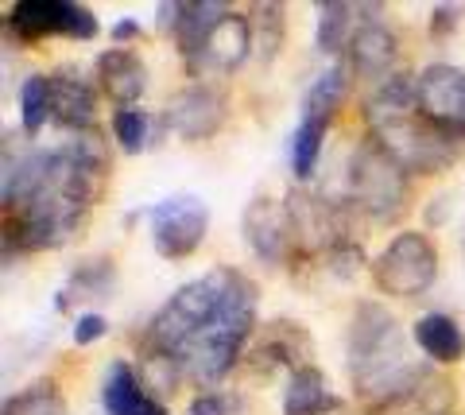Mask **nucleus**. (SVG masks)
Returning a JSON list of instances; mask_svg holds the SVG:
<instances>
[{
  "label": "nucleus",
  "instance_id": "f257e3e1",
  "mask_svg": "<svg viewBox=\"0 0 465 415\" xmlns=\"http://www.w3.org/2000/svg\"><path fill=\"white\" fill-rule=\"evenodd\" d=\"M113 175L109 140L94 133H70L54 148H5L0 203H5V256L63 249L101 203Z\"/></svg>",
  "mask_w": 465,
  "mask_h": 415
},
{
  "label": "nucleus",
  "instance_id": "f03ea898",
  "mask_svg": "<svg viewBox=\"0 0 465 415\" xmlns=\"http://www.w3.org/2000/svg\"><path fill=\"white\" fill-rule=\"evenodd\" d=\"M345 357H349L353 396L372 411L400 404V400L419 392L434 377L430 365L415 361L407 353V334L400 319L384 303H376V299L357 303L353 322H349Z\"/></svg>",
  "mask_w": 465,
  "mask_h": 415
},
{
  "label": "nucleus",
  "instance_id": "7ed1b4c3",
  "mask_svg": "<svg viewBox=\"0 0 465 415\" xmlns=\"http://www.w3.org/2000/svg\"><path fill=\"white\" fill-rule=\"evenodd\" d=\"M361 121L376 148H384L407 175H442L454 167L465 144L434 128L415 102V74L396 70L381 85H372L365 105H361Z\"/></svg>",
  "mask_w": 465,
  "mask_h": 415
},
{
  "label": "nucleus",
  "instance_id": "20e7f679",
  "mask_svg": "<svg viewBox=\"0 0 465 415\" xmlns=\"http://www.w3.org/2000/svg\"><path fill=\"white\" fill-rule=\"evenodd\" d=\"M252 338H256V283L241 268H232L222 307L179 350L174 365H179L183 380H191L198 392H210L213 384H222L237 369Z\"/></svg>",
  "mask_w": 465,
  "mask_h": 415
},
{
  "label": "nucleus",
  "instance_id": "39448f33",
  "mask_svg": "<svg viewBox=\"0 0 465 415\" xmlns=\"http://www.w3.org/2000/svg\"><path fill=\"white\" fill-rule=\"evenodd\" d=\"M341 203L372 225H396L411 210V175L365 136L345 160Z\"/></svg>",
  "mask_w": 465,
  "mask_h": 415
},
{
  "label": "nucleus",
  "instance_id": "423d86ee",
  "mask_svg": "<svg viewBox=\"0 0 465 415\" xmlns=\"http://www.w3.org/2000/svg\"><path fill=\"white\" fill-rule=\"evenodd\" d=\"M229 272H232L229 264L210 268V272H202L198 280H186L179 291H171L167 303L159 307L148 319V326L140 331V353L174 361L179 350L213 319V311L222 307L225 288H229Z\"/></svg>",
  "mask_w": 465,
  "mask_h": 415
},
{
  "label": "nucleus",
  "instance_id": "0eeeda50",
  "mask_svg": "<svg viewBox=\"0 0 465 415\" xmlns=\"http://www.w3.org/2000/svg\"><path fill=\"white\" fill-rule=\"evenodd\" d=\"M376 291L388 299H423L439 280V249L423 229H400L369 264Z\"/></svg>",
  "mask_w": 465,
  "mask_h": 415
},
{
  "label": "nucleus",
  "instance_id": "6e6552de",
  "mask_svg": "<svg viewBox=\"0 0 465 415\" xmlns=\"http://www.w3.org/2000/svg\"><path fill=\"white\" fill-rule=\"evenodd\" d=\"M283 203L291 213V233H295V261L314 264L318 256H326L333 245H341L353 233V210L341 198H326L307 187H295Z\"/></svg>",
  "mask_w": 465,
  "mask_h": 415
},
{
  "label": "nucleus",
  "instance_id": "1a4fd4ad",
  "mask_svg": "<svg viewBox=\"0 0 465 415\" xmlns=\"http://www.w3.org/2000/svg\"><path fill=\"white\" fill-rule=\"evenodd\" d=\"M8 32L20 43H43V39H97L101 24L94 8L74 5V0H20L8 8Z\"/></svg>",
  "mask_w": 465,
  "mask_h": 415
},
{
  "label": "nucleus",
  "instance_id": "9d476101",
  "mask_svg": "<svg viewBox=\"0 0 465 415\" xmlns=\"http://www.w3.org/2000/svg\"><path fill=\"white\" fill-rule=\"evenodd\" d=\"M143 213L152 222V245L163 261L194 256L210 233V206L198 194H171Z\"/></svg>",
  "mask_w": 465,
  "mask_h": 415
},
{
  "label": "nucleus",
  "instance_id": "9b49d317",
  "mask_svg": "<svg viewBox=\"0 0 465 415\" xmlns=\"http://www.w3.org/2000/svg\"><path fill=\"white\" fill-rule=\"evenodd\" d=\"M415 102L419 113L465 144V70L454 63H427L415 74Z\"/></svg>",
  "mask_w": 465,
  "mask_h": 415
},
{
  "label": "nucleus",
  "instance_id": "f8f14e48",
  "mask_svg": "<svg viewBox=\"0 0 465 415\" xmlns=\"http://www.w3.org/2000/svg\"><path fill=\"white\" fill-rule=\"evenodd\" d=\"M159 117H163L167 133L186 140V144H198V140L222 133L229 117V97L210 82H191L179 94H171V102L159 109Z\"/></svg>",
  "mask_w": 465,
  "mask_h": 415
},
{
  "label": "nucleus",
  "instance_id": "ddd939ff",
  "mask_svg": "<svg viewBox=\"0 0 465 415\" xmlns=\"http://www.w3.org/2000/svg\"><path fill=\"white\" fill-rule=\"evenodd\" d=\"M241 233L260 264L283 268L295 261V233H291V213L283 198L256 194L241 213Z\"/></svg>",
  "mask_w": 465,
  "mask_h": 415
},
{
  "label": "nucleus",
  "instance_id": "4468645a",
  "mask_svg": "<svg viewBox=\"0 0 465 415\" xmlns=\"http://www.w3.org/2000/svg\"><path fill=\"white\" fill-rule=\"evenodd\" d=\"M252 54V24L249 16L225 8L222 16L210 24V32L202 35V47L191 63H186V74L191 78H206V74H232L244 59Z\"/></svg>",
  "mask_w": 465,
  "mask_h": 415
},
{
  "label": "nucleus",
  "instance_id": "2eb2a0df",
  "mask_svg": "<svg viewBox=\"0 0 465 415\" xmlns=\"http://www.w3.org/2000/svg\"><path fill=\"white\" fill-rule=\"evenodd\" d=\"M365 12H369V5H365ZM341 63L349 66V74L353 78H365L372 85H381L384 78L396 74V66H400V35H396V27L384 24L381 16H365Z\"/></svg>",
  "mask_w": 465,
  "mask_h": 415
},
{
  "label": "nucleus",
  "instance_id": "dca6fc26",
  "mask_svg": "<svg viewBox=\"0 0 465 415\" xmlns=\"http://www.w3.org/2000/svg\"><path fill=\"white\" fill-rule=\"evenodd\" d=\"M51 121L63 133H94L97 128V82H90L78 66L51 70Z\"/></svg>",
  "mask_w": 465,
  "mask_h": 415
},
{
  "label": "nucleus",
  "instance_id": "f3484780",
  "mask_svg": "<svg viewBox=\"0 0 465 415\" xmlns=\"http://www.w3.org/2000/svg\"><path fill=\"white\" fill-rule=\"evenodd\" d=\"M97 90L116 102V109H136L140 97L148 94V63L133 47H109L94 59Z\"/></svg>",
  "mask_w": 465,
  "mask_h": 415
},
{
  "label": "nucleus",
  "instance_id": "a211bd4d",
  "mask_svg": "<svg viewBox=\"0 0 465 415\" xmlns=\"http://www.w3.org/2000/svg\"><path fill=\"white\" fill-rule=\"evenodd\" d=\"M311 353H314V341L307 334V326L302 322H291V319H272L260 326L256 334V346H252V365L256 369H287V373H295V369L311 365Z\"/></svg>",
  "mask_w": 465,
  "mask_h": 415
},
{
  "label": "nucleus",
  "instance_id": "6ab92c4d",
  "mask_svg": "<svg viewBox=\"0 0 465 415\" xmlns=\"http://www.w3.org/2000/svg\"><path fill=\"white\" fill-rule=\"evenodd\" d=\"M101 411L105 415H167V404L143 389L128 361H113L101 377Z\"/></svg>",
  "mask_w": 465,
  "mask_h": 415
},
{
  "label": "nucleus",
  "instance_id": "aec40b11",
  "mask_svg": "<svg viewBox=\"0 0 465 415\" xmlns=\"http://www.w3.org/2000/svg\"><path fill=\"white\" fill-rule=\"evenodd\" d=\"M116 291V261L113 256H94V261H82L70 280L58 288L54 295V311H70L74 303H105Z\"/></svg>",
  "mask_w": 465,
  "mask_h": 415
},
{
  "label": "nucleus",
  "instance_id": "412c9836",
  "mask_svg": "<svg viewBox=\"0 0 465 415\" xmlns=\"http://www.w3.org/2000/svg\"><path fill=\"white\" fill-rule=\"evenodd\" d=\"M411 338L430 365H458L465 357V334L454 314H446V311L419 314L411 326Z\"/></svg>",
  "mask_w": 465,
  "mask_h": 415
},
{
  "label": "nucleus",
  "instance_id": "4be33fe9",
  "mask_svg": "<svg viewBox=\"0 0 465 415\" xmlns=\"http://www.w3.org/2000/svg\"><path fill=\"white\" fill-rule=\"evenodd\" d=\"M341 411V400L330 392V380L318 365H302L287 373L283 389V415H333Z\"/></svg>",
  "mask_w": 465,
  "mask_h": 415
},
{
  "label": "nucleus",
  "instance_id": "5701e85b",
  "mask_svg": "<svg viewBox=\"0 0 465 415\" xmlns=\"http://www.w3.org/2000/svg\"><path fill=\"white\" fill-rule=\"evenodd\" d=\"M361 20H365V5H345V0H330V5H318V24H314V47L318 54H330V59H345L349 43H353Z\"/></svg>",
  "mask_w": 465,
  "mask_h": 415
},
{
  "label": "nucleus",
  "instance_id": "b1692460",
  "mask_svg": "<svg viewBox=\"0 0 465 415\" xmlns=\"http://www.w3.org/2000/svg\"><path fill=\"white\" fill-rule=\"evenodd\" d=\"M229 5H217V0H179V20H174V47H179V59L183 66L194 59L198 47H202V35L210 32V24L222 16Z\"/></svg>",
  "mask_w": 465,
  "mask_h": 415
},
{
  "label": "nucleus",
  "instance_id": "393cba45",
  "mask_svg": "<svg viewBox=\"0 0 465 415\" xmlns=\"http://www.w3.org/2000/svg\"><path fill=\"white\" fill-rule=\"evenodd\" d=\"M330 124L333 121L307 117V113L299 117L295 133H291V175H295V183H311L314 179L318 160H322V148H326Z\"/></svg>",
  "mask_w": 465,
  "mask_h": 415
},
{
  "label": "nucleus",
  "instance_id": "a878e982",
  "mask_svg": "<svg viewBox=\"0 0 465 415\" xmlns=\"http://www.w3.org/2000/svg\"><path fill=\"white\" fill-rule=\"evenodd\" d=\"M349 82H353L349 66L333 63L330 70H322V74L311 82V90L302 94V113H307V117L333 121V117H338V109L345 105V97H349Z\"/></svg>",
  "mask_w": 465,
  "mask_h": 415
},
{
  "label": "nucleus",
  "instance_id": "bb28decb",
  "mask_svg": "<svg viewBox=\"0 0 465 415\" xmlns=\"http://www.w3.org/2000/svg\"><path fill=\"white\" fill-rule=\"evenodd\" d=\"M249 24H252V54L260 59V66H272L283 51V39H287V16H283V5H252L249 8Z\"/></svg>",
  "mask_w": 465,
  "mask_h": 415
},
{
  "label": "nucleus",
  "instance_id": "cd10ccee",
  "mask_svg": "<svg viewBox=\"0 0 465 415\" xmlns=\"http://www.w3.org/2000/svg\"><path fill=\"white\" fill-rule=\"evenodd\" d=\"M372 415H454V389L434 373L419 392L400 400V404H388L381 411H372Z\"/></svg>",
  "mask_w": 465,
  "mask_h": 415
},
{
  "label": "nucleus",
  "instance_id": "c85d7f7f",
  "mask_svg": "<svg viewBox=\"0 0 465 415\" xmlns=\"http://www.w3.org/2000/svg\"><path fill=\"white\" fill-rule=\"evenodd\" d=\"M51 121V78L47 74H27L20 82V124L24 136L35 140Z\"/></svg>",
  "mask_w": 465,
  "mask_h": 415
},
{
  "label": "nucleus",
  "instance_id": "c756f323",
  "mask_svg": "<svg viewBox=\"0 0 465 415\" xmlns=\"http://www.w3.org/2000/svg\"><path fill=\"white\" fill-rule=\"evenodd\" d=\"M5 415H70V404L54 380H35L5 400Z\"/></svg>",
  "mask_w": 465,
  "mask_h": 415
},
{
  "label": "nucleus",
  "instance_id": "7c9ffc66",
  "mask_svg": "<svg viewBox=\"0 0 465 415\" xmlns=\"http://www.w3.org/2000/svg\"><path fill=\"white\" fill-rule=\"evenodd\" d=\"M113 140L121 144V152L140 155L148 144H155V117L148 109H116L113 113Z\"/></svg>",
  "mask_w": 465,
  "mask_h": 415
},
{
  "label": "nucleus",
  "instance_id": "2f4dec72",
  "mask_svg": "<svg viewBox=\"0 0 465 415\" xmlns=\"http://www.w3.org/2000/svg\"><path fill=\"white\" fill-rule=\"evenodd\" d=\"M237 408H241V396L210 389V392H198L191 404H186V415H232Z\"/></svg>",
  "mask_w": 465,
  "mask_h": 415
},
{
  "label": "nucleus",
  "instance_id": "473e14b6",
  "mask_svg": "<svg viewBox=\"0 0 465 415\" xmlns=\"http://www.w3.org/2000/svg\"><path fill=\"white\" fill-rule=\"evenodd\" d=\"M109 334V319L97 311H78L74 326H70V338H74V346H94L97 338Z\"/></svg>",
  "mask_w": 465,
  "mask_h": 415
},
{
  "label": "nucleus",
  "instance_id": "72a5a7b5",
  "mask_svg": "<svg viewBox=\"0 0 465 415\" xmlns=\"http://www.w3.org/2000/svg\"><path fill=\"white\" fill-rule=\"evenodd\" d=\"M461 16H465V8L461 5H434L430 8V24H427V32L430 39H450V35H458V27H461Z\"/></svg>",
  "mask_w": 465,
  "mask_h": 415
},
{
  "label": "nucleus",
  "instance_id": "f704fd0d",
  "mask_svg": "<svg viewBox=\"0 0 465 415\" xmlns=\"http://www.w3.org/2000/svg\"><path fill=\"white\" fill-rule=\"evenodd\" d=\"M109 39H113V47H124V43H140L143 39V27H140V20H116L113 27H109Z\"/></svg>",
  "mask_w": 465,
  "mask_h": 415
},
{
  "label": "nucleus",
  "instance_id": "c9c22d12",
  "mask_svg": "<svg viewBox=\"0 0 465 415\" xmlns=\"http://www.w3.org/2000/svg\"><path fill=\"white\" fill-rule=\"evenodd\" d=\"M174 20H179V0H171V5H159V8H155L159 32H174Z\"/></svg>",
  "mask_w": 465,
  "mask_h": 415
},
{
  "label": "nucleus",
  "instance_id": "e433bc0d",
  "mask_svg": "<svg viewBox=\"0 0 465 415\" xmlns=\"http://www.w3.org/2000/svg\"><path fill=\"white\" fill-rule=\"evenodd\" d=\"M461 249H465V229H461Z\"/></svg>",
  "mask_w": 465,
  "mask_h": 415
}]
</instances>
